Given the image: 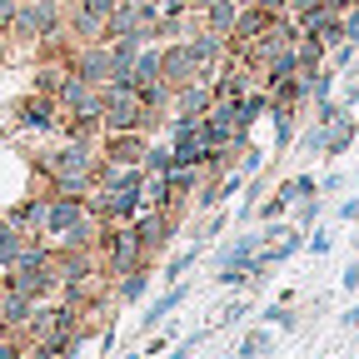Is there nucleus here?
Instances as JSON below:
<instances>
[{
    "instance_id": "obj_1",
    "label": "nucleus",
    "mask_w": 359,
    "mask_h": 359,
    "mask_svg": "<svg viewBox=\"0 0 359 359\" xmlns=\"http://www.w3.org/2000/svg\"><path fill=\"white\" fill-rule=\"evenodd\" d=\"M95 165H100V145H90V140H65L60 150L40 155L45 180L60 195H90L95 190Z\"/></svg>"
},
{
    "instance_id": "obj_2",
    "label": "nucleus",
    "mask_w": 359,
    "mask_h": 359,
    "mask_svg": "<svg viewBox=\"0 0 359 359\" xmlns=\"http://www.w3.org/2000/svg\"><path fill=\"white\" fill-rule=\"evenodd\" d=\"M50 35H65V6H45V0H20L15 11V25H11V40L15 45H35L50 40Z\"/></svg>"
},
{
    "instance_id": "obj_3",
    "label": "nucleus",
    "mask_w": 359,
    "mask_h": 359,
    "mask_svg": "<svg viewBox=\"0 0 359 359\" xmlns=\"http://www.w3.org/2000/svg\"><path fill=\"white\" fill-rule=\"evenodd\" d=\"M60 115L65 120H85V125H100V110H105V85H90V80H80V75H70L65 85H60ZM105 130V125H100Z\"/></svg>"
},
{
    "instance_id": "obj_4",
    "label": "nucleus",
    "mask_w": 359,
    "mask_h": 359,
    "mask_svg": "<svg viewBox=\"0 0 359 359\" xmlns=\"http://www.w3.org/2000/svg\"><path fill=\"white\" fill-rule=\"evenodd\" d=\"M105 130H145V100L135 85H105V110H100Z\"/></svg>"
},
{
    "instance_id": "obj_5",
    "label": "nucleus",
    "mask_w": 359,
    "mask_h": 359,
    "mask_svg": "<svg viewBox=\"0 0 359 359\" xmlns=\"http://www.w3.org/2000/svg\"><path fill=\"white\" fill-rule=\"evenodd\" d=\"M160 80H165L170 90H180V85L210 80V75L195 65V55H190V45H185V40H170V45H160Z\"/></svg>"
},
{
    "instance_id": "obj_6",
    "label": "nucleus",
    "mask_w": 359,
    "mask_h": 359,
    "mask_svg": "<svg viewBox=\"0 0 359 359\" xmlns=\"http://www.w3.org/2000/svg\"><path fill=\"white\" fill-rule=\"evenodd\" d=\"M145 150H150L145 130H105L100 135V160H110V165H140Z\"/></svg>"
},
{
    "instance_id": "obj_7",
    "label": "nucleus",
    "mask_w": 359,
    "mask_h": 359,
    "mask_svg": "<svg viewBox=\"0 0 359 359\" xmlns=\"http://www.w3.org/2000/svg\"><path fill=\"white\" fill-rule=\"evenodd\" d=\"M70 75L90 80V85H110V45L105 40H90V45H75V55H70Z\"/></svg>"
},
{
    "instance_id": "obj_8",
    "label": "nucleus",
    "mask_w": 359,
    "mask_h": 359,
    "mask_svg": "<svg viewBox=\"0 0 359 359\" xmlns=\"http://www.w3.org/2000/svg\"><path fill=\"white\" fill-rule=\"evenodd\" d=\"M130 224H135V235H140L145 255L155 259V255L170 245V235H175V210H140V215H135Z\"/></svg>"
},
{
    "instance_id": "obj_9",
    "label": "nucleus",
    "mask_w": 359,
    "mask_h": 359,
    "mask_svg": "<svg viewBox=\"0 0 359 359\" xmlns=\"http://www.w3.org/2000/svg\"><path fill=\"white\" fill-rule=\"evenodd\" d=\"M85 215H90V210H85V195H60V190H55L50 205H45V230H40V235H45V240H60L70 224L85 219Z\"/></svg>"
},
{
    "instance_id": "obj_10",
    "label": "nucleus",
    "mask_w": 359,
    "mask_h": 359,
    "mask_svg": "<svg viewBox=\"0 0 359 359\" xmlns=\"http://www.w3.org/2000/svg\"><path fill=\"white\" fill-rule=\"evenodd\" d=\"M210 105H215V85H210V80H190V85H180V90H175L170 115H180V120H205Z\"/></svg>"
},
{
    "instance_id": "obj_11",
    "label": "nucleus",
    "mask_w": 359,
    "mask_h": 359,
    "mask_svg": "<svg viewBox=\"0 0 359 359\" xmlns=\"http://www.w3.org/2000/svg\"><path fill=\"white\" fill-rule=\"evenodd\" d=\"M15 120L30 125V130H50V125H60V100L55 95H35V90H30V95L15 105Z\"/></svg>"
},
{
    "instance_id": "obj_12",
    "label": "nucleus",
    "mask_w": 359,
    "mask_h": 359,
    "mask_svg": "<svg viewBox=\"0 0 359 359\" xmlns=\"http://www.w3.org/2000/svg\"><path fill=\"white\" fill-rule=\"evenodd\" d=\"M30 240H35L30 230H20V224H15L11 215H0V269H15Z\"/></svg>"
},
{
    "instance_id": "obj_13",
    "label": "nucleus",
    "mask_w": 359,
    "mask_h": 359,
    "mask_svg": "<svg viewBox=\"0 0 359 359\" xmlns=\"http://www.w3.org/2000/svg\"><path fill=\"white\" fill-rule=\"evenodd\" d=\"M240 6H245V0H210V6L200 11V25H205V30H215V35H235Z\"/></svg>"
},
{
    "instance_id": "obj_14",
    "label": "nucleus",
    "mask_w": 359,
    "mask_h": 359,
    "mask_svg": "<svg viewBox=\"0 0 359 359\" xmlns=\"http://www.w3.org/2000/svg\"><path fill=\"white\" fill-rule=\"evenodd\" d=\"M65 80H70V65H60V60H40L35 75H30V90H35V95H60Z\"/></svg>"
},
{
    "instance_id": "obj_15",
    "label": "nucleus",
    "mask_w": 359,
    "mask_h": 359,
    "mask_svg": "<svg viewBox=\"0 0 359 359\" xmlns=\"http://www.w3.org/2000/svg\"><path fill=\"white\" fill-rule=\"evenodd\" d=\"M130 85H135V90L165 85V80H160V45H145V50H140V60H135V70H130Z\"/></svg>"
},
{
    "instance_id": "obj_16",
    "label": "nucleus",
    "mask_w": 359,
    "mask_h": 359,
    "mask_svg": "<svg viewBox=\"0 0 359 359\" xmlns=\"http://www.w3.org/2000/svg\"><path fill=\"white\" fill-rule=\"evenodd\" d=\"M354 135H359V120H349V115H339L334 125H325V155H344Z\"/></svg>"
},
{
    "instance_id": "obj_17",
    "label": "nucleus",
    "mask_w": 359,
    "mask_h": 359,
    "mask_svg": "<svg viewBox=\"0 0 359 359\" xmlns=\"http://www.w3.org/2000/svg\"><path fill=\"white\" fill-rule=\"evenodd\" d=\"M145 290H150V264H135V269H125V275H120V299H125V304H135Z\"/></svg>"
},
{
    "instance_id": "obj_18",
    "label": "nucleus",
    "mask_w": 359,
    "mask_h": 359,
    "mask_svg": "<svg viewBox=\"0 0 359 359\" xmlns=\"http://www.w3.org/2000/svg\"><path fill=\"white\" fill-rule=\"evenodd\" d=\"M269 349H275V334H269V330H250L245 344L235 349V359H259V354H269Z\"/></svg>"
},
{
    "instance_id": "obj_19",
    "label": "nucleus",
    "mask_w": 359,
    "mask_h": 359,
    "mask_svg": "<svg viewBox=\"0 0 359 359\" xmlns=\"http://www.w3.org/2000/svg\"><path fill=\"white\" fill-rule=\"evenodd\" d=\"M140 170H145V175H170V170H175L170 145H150V150H145V160H140Z\"/></svg>"
},
{
    "instance_id": "obj_20",
    "label": "nucleus",
    "mask_w": 359,
    "mask_h": 359,
    "mask_svg": "<svg viewBox=\"0 0 359 359\" xmlns=\"http://www.w3.org/2000/svg\"><path fill=\"white\" fill-rule=\"evenodd\" d=\"M180 299H185V285H175L170 294H160V299L150 304V314H145V330H150V325H160V320H165V314H170V309H175Z\"/></svg>"
},
{
    "instance_id": "obj_21",
    "label": "nucleus",
    "mask_w": 359,
    "mask_h": 359,
    "mask_svg": "<svg viewBox=\"0 0 359 359\" xmlns=\"http://www.w3.org/2000/svg\"><path fill=\"white\" fill-rule=\"evenodd\" d=\"M30 349H25V334H15V330H0V359H25Z\"/></svg>"
},
{
    "instance_id": "obj_22",
    "label": "nucleus",
    "mask_w": 359,
    "mask_h": 359,
    "mask_svg": "<svg viewBox=\"0 0 359 359\" xmlns=\"http://www.w3.org/2000/svg\"><path fill=\"white\" fill-rule=\"evenodd\" d=\"M15 11H20V0H0V30H6V35L15 25Z\"/></svg>"
},
{
    "instance_id": "obj_23",
    "label": "nucleus",
    "mask_w": 359,
    "mask_h": 359,
    "mask_svg": "<svg viewBox=\"0 0 359 359\" xmlns=\"http://www.w3.org/2000/svg\"><path fill=\"white\" fill-rule=\"evenodd\" d=\"M190 264H195V250H190V255H175V259H170V269H165V280H175V275H185Z\"/></svg>"
},
{
    "instance_id": "obj_24",
    "label": "nucleus",
    "mask_w": 359,
    "mask_h": 359,
    "mask_svg": "<svg viewBox=\"0 0 359 359\" xmlns=\"http://www.w3.org/2000/svg\"><path fill=\"white\" fill-rule=\"evenodd\" d=\"M245 6H259L269 15H290V0H245Z\"/></svg>"
},
{
    "instance_id": "obj_25",
    "label": "nucleus",
    "mask_w": 359,
    "mask_h": 359,
    "mask_svg": "<svg viewBox=\"0 0 359 359\" xmlns=\"http://www.w3.org/2000/svg\"><path fill=\"white\" fill-rule=\"evenodd\" d=\"M320 219V195H309L304 205H299V224H314Z\"/></svg>"
},
{
    "instance_id": "obj_26",
    "label": "nucleus",
    "mask_w": 359,
    "mask_h": 359,
    "mask_svg": "<svg viewBox=\"0 0 359 359\" xmlns=\"http://www.w3.org/2000/svg\"><path fill=\"white\" fill-rule=\"evenodd\" d=\"M344 290H349V294H359V259L344 269Z\"/></svg>"
},
{
    "instance_id": "obj_27",
    "label": "nucleus",
    "mask_w": 359,
    "mask_h": 359,
    "mask_svg": "<svg viewBox=\"0 0 359 359\" xmlns=\"http://www.w3.org/2000/svg\"><path fill=\"white\" fill-rule=\"evenodd\" d=\"M309 250H314V255H330V235H325V230L309 235Z\"/></svg>"
},
{
    "instance_id": "obj_28",
    "label": "nucleus",
    "mask_w": 359,
    "mask_h": 359,
    "mask_svg": "<svg viewBox=\"0 0 359 359\" xmlns=\"http://www.w3.org/2000/svg\"><path fill=\"white\" fill-rule=\"evenodd\" d=\"M195 344H200V334H195V339H185V344H180V349L170 354V359H190V349H195Z\"/></svg>"
},
{
    "instance_id": "obj_29",
    "label": "nucleus",
    "mask_w": 359,
    "mask_h": 359,
    "mask_svg": "<svg viewBox=\"0 0 359 359\" xmlns=\"http://www.w3.org/2000/svg\"><path fill=\"white\" fill-rule=\"evenodd\" d=\"M6 60H11V35L0 30V65H6Z\"/></svg>"
},
{
    "instance_id": "obj_30",
    "label": "nucleus",
    "mask_w": 359,
    "mask_h": 359,
    "mask_svg": "<svg viewBox=\"0 0 359 359\" xmlns=\"http://www.w3.org/2000/svg\"><path fill=\"white\" fill-rule=\"evenodd\" d=\"M205 6H210V0H185V11H190V15H200Z\"/></svg>"
},
{
    "instance_id": "obj_31",
    "label": "nucleus",
    "mask_w": 359,
    "mask_h": 359,
    "mask_svg": "<svg viewBox=\"0 0 359 359\" xmlns=\"http://www.w3.org/2000/svg\"><path fill=\"white\" fill-rule=\"evenodd\" d=\"M349 100H359V85H354V90H349Z\"/></svg>"
},
{
    "instance_id": "obj_32",
    "label": "nucleus",
    "mask_w": 359,
    "mask_h": 359,
    "mask_svg": "<svg viewBox=\"0 0 359 359\" xmlns=\"http://www.w3.org/2000/svg\"><path fill=\"white\" fill-rule=\"evenodd\" d=\"M45 6H65V0H45Z\"/></svg>"
},
{
    "instance_id": "obj_33",
    "label": "nucleus",
    "mask_w": 359,
    "mask_h": 359,
    "mask_svg": "<svg viewBox=\"0 0 359 359\" xmlns=\"http://www.w3.org/2000/svg\"><path fill=\"white\" fill-rule=\"evenodd\" d=\"M354 11H359V0H354Z\"/></svg>"
}]
</instances>
